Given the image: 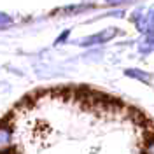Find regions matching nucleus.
I'll use <instances>...</instances> for the list:
<instances>
[{
    "label": "nucleus",
    "instance_id": "obj_4",
    "mask_svg": "<svg viewBox=\"0 0 154 154\" xmlns=\"http://www.w3.org/2000/svg\"><path fill=\"white\" fill-rule=\"evenodd\" d=\"M128 77H133L137 81H142V82H151V74H147L144 70H140V68H128L125 72Z\"/></svg>",
    "mask_w": 154,
    "mask_h": 154
},
{
    "label": "nucleus",
    "instance_id": "obj_1",
    "mask_svg": "<svg viewBox=\"0 0 154 154\" xmlns=\"http://www.w3.org/2000/svg\"><path fill=\"white\" fill-rule=\"evenodd\" d=\"M116 35V28H107L103 30L102 33H96L93 37H88L84 42H82V46H93V44H102V42H107L109 38H112Z\"/></svg>",
    "mask_w": 154,
    "mask_h": 154
},
{
    "label": "nucleus",
    "instance_id": "obj_3",
    "mask_svg": "<svg viewBox=\"0 0 154 154\" xmlns=\"http://www.w3.org/2000/svg\"><path fill=\"white\" fill-rule=\"evenodd\" d=\"M144 154H154V130L144 131V147H142Z\"/></svg>",
    "mask_w": 154,
    "mask_h": 154
},
{
    "label": "nucleus",
    "instance_id": "obj_6",
    "mask_svg": "<svg viewBox=\"0 0 154 154\" xmlns=\"http://www.w3.org/2000/svg\"><path fill=\"white\" fill-rule=\"evenodd\" d=\"M147 25H149V30H152L154 28V11L147 16Z\"/></svg>",
    "mask_w": 154,
    "mask_h": 154
},
{
    "label": "nucleus",
    "instance_id": "obj_2",
    "mask_svg": "<svg viewBox=\"0 0 154 154\" xmlns=\"http://www.w3.org/2000/svg\"><path fill=\"white\" fill-rule=\"evenodd\" d=\"M12 144V130L11 126L0 125V152L7 151Z\"/></svg>",
    "mask_w": 154,
    "mask_h": 154
},
{
    "label": "nucleus",
    "instance_id": "obj_8",
    "mask_svg": "<svg viewBox=\"0 0 154 154\" xmlns=\"http://www.w3.org/2000/svg\"><path fill=\"white\" fill-rule=\"evenodd\" d=\"M109 4H114V5H117V4H125V2H128V0H107Z\"/></svg>",
    "mask_w": 154,
    "mask_h": 154
},
{
    "label": "nucleus",
    "instance_id": "obj_9",
    "mask_svg": "<svg viewBox=\"0 0 154 154\" xmlns=\"http://www.w3.org/2000/svg\"><path fill=\"white\" fill-rule=\"evenodd\" d=\"M67 37H68V32H65V33H61V37H60V38L56 40V44H58V42H63V40H65Z\"/></svg>",
    "mask_w": 154,
    "mask_h": 154
},
{
    "label": "nucleus",
    "instance_id": "obj_5",
    "mask_svg": "<svg viewBox=\"0 0 154 154\" xmlns=\"http://www.w3.org/2000/svg\"><path fill=\"white\" fill-rule=\"evenodd\" d=\"M140 53H144V54L154 53V30L152 32H147V37H145L144 42L140 44Z\"/></svg>",
    "mask_w": 154,
    "mask_h": 154
},
{
    "label": "nucleus",
    "instance_id": "obj_7",
    "mask_svg": "<svg viewBox=\"0 0 154 154\" xmlns=\"http://www.w3.org/2000/svg\"><path fill=\"white\" fill-rule=\"evenodd\" d=\"M11 18L9 16H5V14H0V25H5V23H9Z\"/></svg>",
    "mask_w": 154,
    "mask_h": 154
}]
</instances>
